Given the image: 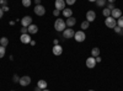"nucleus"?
I'll return each mask as SVG.
<instances>
[{
	"mask_svg": "<svg viewBox=\"0 0 123 91\" xmlns=\"http://www.w3.org/2000/svg\"><path fill=\"white\" fill-rule=\"evenodd\" d=\"M85 38H86V35L85 32L83 31V30H80V31H76L75 35H74V39L76 42H84L85 41Z\"/></svg>",
	"mask_w": 123,
	"mask_h": 91,
	"instance_id": "3",
	"label": "nucleus"
},
{
	"mask_svg": "<svg viewBox=\"0 0 123 91\" xmlns=\"http://www.w3.org/2000/svg\"><path fill=\"white\" fill-rule=\"evenodd\" d=\"M9 44V39L6 37H1L0 38V46H3V47H6Z\"/></svg>",
	"mask_w": 123,
	"mask_h": 91,
	"instance_id": "19",
	"label": "nucleus"
},
{
	"mask_svg": "<svg viewBox=\"0 0 123 91\" xmlns=\"http://www.w3.org/2000/svg\"><path fill=\"white\" fill-rule=\"evenodd\" d=\"M59 14H60V11H59V10L54 9V11H53V15H54V16H59Z\"/></svg>",
	"mask_w": 123,
	"mask_h": 91,
	"instance_id": "31",
	"label": "nucleus"
},
{
	"mask_svg": "<svg viewBox=\"0 0 123 91\" xmlns=\"http://www.w3.org/2000/svg\"><path fill=\"white\" fill-rule=\"evenodd\" d=\"M1 9H3V11H4V12H5V11H9V7H7V6H3Z\"/></svg>",
	"mask_w": 123,
	"mask_h": 91,
	"instance_id": "34",
	"label": "nucleus"
},
{
	"mask_svg": "<svg viewBox=\"0 0 123 91\" xmlns=\"http://www.w3.org/2000/svg\"><path fill=\"white\" fill-rule=\"evenodd\" d=\"M20 41H21L22 43H31V36H30V33H24V35H21L20 36Z\"/></svg>",
	"mask_w": 123,
	"mask_h": 91,
	"instance_id": "13",
	"label": "nucleus"
},
{
	"mask_svg": "<svg viewBox=\"0 0 123 91\" xmlns=\"http://www.w3.org/2000/svg\"><path fill=\"white\" fill-rule=\"evenodd\" d=\"M115 7H116V6H115L113 3H108V5H107V9H108V10H111V11H112V10H113Z\"/></svg>",
	"mask_w": 123,
	"mask_h": 91,
	"instance_id": "27",
	"label": "nucleus"
},
{
	"mask_svg": "<svg viewBox=\"0 0 123 91\" xmlns=\"http://www.w3.org/2000/svg\"><path fill=\"white\" fill-rule=\"evenodd\" d=\"M107 1H108V3H113V4H115V1H116V0H107Z\"/></svg>",
	"mask_w": 123,
	"mask_h": 91,
	"instance_id": "37",
	"label": "nucleus"
},
{
	"mask_svg": "<svg viewBox=\"0 0 123 91\" xmlns=\"http://www.w3.org/2000/svg\"><path fill=\"white\" fill-rule=\"evenodd\" d=\"M89 26H90V22L89 21H84V22H81V30H86V28H89Z\"/></svg>",
	"mask_w": 123,
	"mask_h": 91,
	"instance_id": "21",
	"label": "nucleus"
},
{
	"mask_svg": "<svg viewBox=\"0 0 123 91\" xmlns=\"http://www.w3.org/2000/svg\"><path fill=\"white\" fill-rule=\"evenodd\" d=\"M95 59H96V63H100V62H101V57H100V55H98V57H96Z\"/></svg>",
	"mask_w": 123,
	"mask_h": 91,
	"instance_id": "35",
	"label": "nucleus"
},
{
	"mask_svg": "<svg viewBox=\"0 0 123 91\" xmlns=\"http://www.w3.org/2000/svg\"><path fill=\"white\" fill-rule=\"evenodd\" d=\"M31 24H32V17L31 16H24L21 18V25L22 27H28Z\"/></svg>",
	"mask_w": 123,
	"mask_h": 91,
	"instance_id": "8",
	"label": "nucleus"
},
{
	"mask_svg": "<svg viewBox=\"0 0 123 91\" xmlns=\"http://www.w3.org/2000/svg\"><path fill=\"white\" fill-rule=\"evenodd\" d=\"M65 3H67L68 5H70V6H71V5H74V4L76 3V0H65Z\"/></svg>",
	"mask_w": 123,
	"mask_h": 91,
	"instance_id": "28",
	"label": "nucleus"
},
{
	"mask_svg": "<svg viewBox=\"0 0 123 91\" xmlns=\"http://www.w3.org/2000/svg\"><path fill=\"white\" fill-rule=\"evenodd\" d=\"M111 16L113 17V18H116V20H118V18L122 16V11H121V9H118V7H115V9L111 11Z\"/></svg>",
	"mask_w": 123,
	"mask_h": 91,
	"instance_id": "11",
	"label": "nucleus"
},
{
	"mask_svg": "<svg viewBox=\"0 0 123 91\" xmlns=\"http://www.w3.org/2000/svg\"><path fill=\"white\" fill-rule=\"evenodd\" d=\"M106 1H107V0H96V5L98 6V7H104L105 5H106Z\"/></svg>",
	"mask_w": 123,
	"mask_h": 91,
	"instance_id": "20",
	"label": "nucleus"
},
{
	"mask_svg": "<svg viewBox=\"0 0 123 91\" xmlns=\"http://www.w3.org/2000/svg\"><path fill=\"white\" fill-rule=\"evenodd\" d=\"M74 35H75V31L73 28H70V27H68V28H65L64 31H63V37L64 38H73L74 37Z\"/></svg>",
	"mask_w": 123,
	"mask_h": 91,
	"instance_id": "5",
	"label": "nucleus"
},
{
	"mask_svg": "<svg viewBox=\"0 0 123 91\" xmlns=\"http://www.w3.org/2000/svg\"><path fill=\"white\" fill-rule=\"evenodd\" d=\"M3 16H4V11H3V9L0 7V18H1Z\"/></svg>",
	"mask_w": 123,
	"mask_h": 91,
	"instance_id": "33",
	"label": "nucleus"
},
{
	"mask_svg": "<svg viewBox=\"0 0 123 91\" xmlns=\"http://www.w3.org/2000/svg\"><path fill=\"white\" fill-rule=\"evenodd\" d=\"M33 11L37 16H43L46 14V7L42 5V4H39V5H36L35 9H33Z\"/></svg>",
	"mask_w": 123,
	"mask_h": 91,
	"instance_id": "4",
	"label": "nucleus"
},
{
	"mask_svg": "<svg viewBox=\"0 0 123 91\" xmlns=\"http://www.w3.org/2000/svg\"><path fill=\"white\" fill-rule=\"evenodd\" d=\"M42 91H49V90H48V89H44V90H42Z\"/></svg>",
	"mask_w": 123,
	"mask_h": 91,
	"instance_id": "40",
	"label": "nucleus"
},
{
	"mask_svg": "<svg viewBox=\"0 0 123 91\" xmlns=\"http://www.w3.org/2000/svg\"><path fill=\"white\" fill-rule=\"evenodd\" d=\"M54 28H55V31H58V32H63L64 30L67 28L65 21H64V20H62V18H57L55 22H54Z\"/></svg>",
	"mask_w": 123,
	"mask_h": 91,
	"instance_id": "1",
	"label": "nucleus"
},
{
	"mask_svg": "<svg viewBox=\"0 0 123 91\" xmlns=\"http://www.w3.org/2000/svg\"><path fill=\"white\" fill-rule=\"evenodd\" d=\"M98 55H100V49H98L97 47L92 48V49H91V57L96 58V57H98Z\"/></svg>",
	"mask_w": 123,
	"mask_h": 91,
	"instance_id": "18",
	"label": "nucleus"
},
{
	"mask_svg": "<svg viewBox=\"0 0 123 91\" xmlns=\"http://www.w3.org/2000/svg\"><path fill=\"white\" fill-rule=\"evenodd\" d=\"M65 24H67V26L68 27H70V28H73V26H75V24H76V18L75 17H68L67 18V21H65Z\"/></svg>",
	"mask_w": 123,
	"mask_h": 91,
	"instance_id": "14",
	"label": "nucleus"
},
{
	"mask_svg": "<svg viewBox=\"0 0 123 91\" xmlns=\"http://www.w3.org/2000/svg\"><path fill=\"white\" fill-rule=\"evenodd\" d=\"M102 14H104V16L108 17V16H111V10H108L107 7H105L104 10H102Z\"/></svg>",
	"mask_w": 123,
	"mask_h": 91,
	"instance_id": "22",
	"label": "nucleus"
},
{
	"mask_svg": "<svg viewBox=\"0 0 123 91\" xmlns=\"http://www.w3.org/2000/svg\"><path fill=\"white\" fill-rule=\"evenodd\" d=\"M35 91H42V90H41L39 87H36V90H35Z\"/></svg>",
	"mask_w": 123,
	"mask_h": 91,
	"instance_id": "38",
	"label": "nucleus"
},
{
	"mask_svg": "<svg viewBox=\"0 0 123 91\" xmlns=\"http://www.w3.org/2000/svg\"><path fill=\"white\" fill-rule=\"evenodd\" d=\"M65 5H67L65 0H55V3H54L55 9H57V10H59V11H63V10L67 7Z\"/></svg>",
	"mask_w": 123,
	"mask_h": 91,
	"instance_id": "6",
	"label": "nucleus"
},
{
	"mask_svg": "<svg viewBox=\"0 0 123 91\" xmlns=\"http://www.w3.org/2000/svg\"><path fill=\"white\" fill-rule=\"evenodd\" d=\"M89 1H91V3H95V1H96V0H89Z\"/></svg>",
	"mask_w": 123,
	"mask_h": 91,
	"instance_id": "39",
	"label": "nucleus"
},
{
	"mask_svg": "<svg viewBox=\"0 0 123 91\" xmlns=\"http://www.w3.org/2000/svg\"><path fill=\"white\" fill-rule=\"evenodd\" d=\"M95 18H96V12L94 10H89L86 12V21L92 22V21H95Z\"/></svg>",
	"mask_w": 123,
	"mask_h": 91,
	"instance_id": "9",
	"label": "nucleus"
},
{
	"mask_svg": "<svg viewBox=\"0 0 123 91\" xmlns=\"http://www.w3.org/2000/svg\"><path fill=\"white\" fill-rule=\"evenodd\" d=\"M35 3H36V5H39L41 4V0H35Z\"/></svg>",
	"mask_w": 123,
	"mask_h": 91,
	"instance_id": "36",
	"label": "nucleus"
},
{
	"mask_svg": "<svg viewBox=\"0 0 123 91\" xmlns=\"http://www.w3.org/2000/svg\"><path fill=\"white\" fill-rule=\"evenodd\" d=\"M113 30H115V32H116V33H118V35H123V28H122V27L116 26Z\"/></svg>",
	"mask_w": 123,
	"mask_h": 91,
	"instance_id": "24",
	"label": "nucleus"
},
{
	"mask_svg": "<svg viewBox=\"0 0 123 91\" xmlns=\"http://www.w3.org/2000/svg\"><path fill=\"white\" fill-rule=\"evenodd\" d=\"M31 4H32V1H31V0H22V6H25V7L31 6Z\"/></svg>",
	"mask_w": 123,
	"mask_h": 91,
	"instance_id": "25",
	"label": "nucleus"
},
{
	"mask_svg": "<svg viewBox=\"0 0 123 91\" xmlns=\"http://www.w3.org/2000/svg\"><path fill=\"white\" fill-rule=\"evenodd\" d=\"M62 15H63L64 17H71V16H73V10H71L70 7H65L64 10H63V11H62Z\"/></svg>",
	"mask_w": 123,
	"mask_h": 91,
	"instance_id": "16",
	"label": "nucleus"
},
{
	"mask_svg": "<svg viewBox=\"0 0 123 91\" xmlns=\"http://www.w3.org/2000/svg\"><path fill=\"white\" fill-rule=\"evenodd\" d=\"M24 33H28L27 27H21V35H24Z\"/></svg>",
	"mask_w": 123,
	"mask_h": 91,
	"instance_id": "30",
	"label": "nucleus"
},
{
	"mask_svg": "<svg viewBox=\"0 0 123 91\" xmlns=\"http://www.w3.org/2000/svg\"><path fill=\"white\" fill-rule=\"evenodd\" d=\"M86 67L90 68V69L95 68V67H96V59H95L94 57H89V58L86 59Z\"/></svg>",
	"mask_w": 123,
	"mask_h": 91,
	"instance_id": "10",
	"label": "nucleus"
},
{
	"mask_svg": "<svg viewBox=\"0 0 123 91\" xmlns=\"http://www.w3.org/2000/svg\"><path fill=\"white\" fill-rule=\"evenodd\" d=\"M105 25H106L108 28H115V27L117 26V20L113 18L112 16H108V17H106V20H105Z\"/></svg>",
	"mask_w": 123,
	"mask_h": 91,
	"instance_id": "2",
	"label": "nucleus"
},
{
	"mask_svg": "<svg viewBox=\"0 0 123 91\" xmlns=\"http://www.w3.org/2000/svg\"><path fill=\"white\" fill-rule=\"evenodd\" d=\"M117 26H119V27L123 28V16H121V17L117 20Z\"/></svg>",
	"mask_w": 123,
	"mask_h": 91,
	"instance_id": "26",
	"label": "nucleus"
},
{
	"mask_svg": "<svg viewBox=\"0 0 123 91\" xmlns=\"http://www.w3.org/2000/svg\"><path fill=\"white\" fill-rule=\"evenodd\" d=\"M89 91H94V90H89Z\"/></svg>",
	"mask_w": 123,
	"mask_h": 91,
	"instance_id": "41",
	"label": "nucleus"
},
{
	"mask_svg": "<svg viewBox=\"0 0 123 91\" xmlns=\"http://www.w3.org/2000/svg\"><path fill=\"white\" fill-rule=\"evenodd\" d=\"M18 84L21 85V86H28V85L31 84V78H30L28 75H24V76H21V78H20Z\"/></svg>",
	"mask_w": 123,
	"mask_h": 91,
	"instance_id": "7",
	"label": "nucleus"
},
{
	"mask_svg": "<svg viewBox=\"0 0 123 91\" xmlns=\"http://www.w3.org/2000/svg\"><path fill=\"white\" fill-rule=\"evenodd\" d=\"M6 47H3V46H0V58H4L5 53H6Z\"/></svg>",
	"mask_w": 123,
	"mask_h": 91,
	"instance_id": "23",
	"label": "nucleus"
},
{
	"mask_svg": "<svg viewBox=\"0 0 123 91\" xmlns=\"http://www.w3.org/2000/svg\"><path fill=\"white\" fill-rule=\"evenodd\" d=\"M52 52H53L54 55H60L62 53H63V47H62L60 44H55L52 49Z\"/></svg>",
	"mask_w": 123,
	"mask_h": 91,
	"instance_id": "12",
	"label": "nucleus"
},
{
	"mask_svg": "<svg viewBox=\"0 0 123 91\" xmlns=\"http://www.w3.org/2000/svg\"><path fill=\"white\" fill-rule=\"evenodd\" d=\"M0 4L4 5V6H6V5H7V1H6V0H0Z\"/></svg>",
	"mask_w": 123,
	"mask_h": 91,
	"instance_id": "32",
	"label": "nucleus"
},
{
	"mask_svg": "<svg viewBox=\"0 0 123 91\" xmlns=\"http://www.w3.org/2000/svg\"><path fill=\"white\" fill-rule=\"evenodd\" d=\"M12 81H14V83H18V81H20V78H18V75H16V74L14 75V78H12Z\"/></svg>",
	"mask_w": 123,
	"mask_h": 91,
	"instance_id": "29",
	"label": "nucleus"
},
{
	"mask_svg": "<svg viewBox=\"0 0 123 91\" xmlns=\"http://www.w3.org/2000/svg\"><path fill=\"white\" fill-rule=\"evenodd\" d=\"M27 30H28V33H30V35H35V33L38 32V26H36V25H33V24H31V25L27 27Z\"/></svg>",
	"mask_w": 123,
	"mask_h": 91,
	"instance_id": "15",
	"label": "nucleus"
},
{
	"mask_svg": "<svg viewBox=\"0 0 123 91\" xmlns=\"http://www.w3.org/2000/svg\"><path fill=\"white\" fill-rule=\"evenodd\" d=\"M47 81L46 80H38V83H37V87H39L41 90H44V89H47Z\"/></svg>",
	"mask_w": 123,
	"mask_h": 91,
	"instance_id": "17",
	"label": "nucleus"
}]
</instances>
